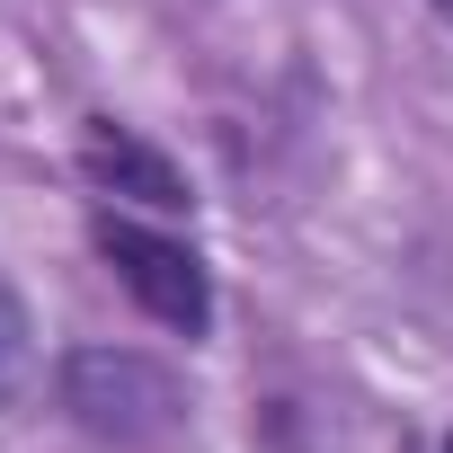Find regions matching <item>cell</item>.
Masks as SVG:
<instances>
[{
	"instance_id": "1",
	"label": "cell",
	"mask_w": 453,
	"mask_h": 453,
	"mask_svg": "<svg viewBox=\"0 0 453 453\" xmlns=\"http://www.w3.org/2000/svg\"><path fill=\"white\" fill-rule=\"evenodd\" d=\"M63 409L98 435V444H160L187 426V391L169 365H151L142 347H72L63 356Z\"/></svg>"
},
{
	"instance_id": "2",
	"label": "cell",
	"mask_w": 453,
	"mask_h": 453,
	"mask_svg": "<svg viewBox=\"0 0 453 453\" xmlns=\"http://www.w3.org/2000/svg\"><path fill=\"white\" fill-rule=\"evenodd\" d=\"M89 241H98L107 276H116L160 329H178V338H204V329H213V276H204V258H196L187 241L151 232V222H134V213H98Z\"/></svg>"
},
{
	"instance_id": "3",
	"label": "cell",
	"mask_w": 453,
	"mask_h": 453,
	"mask_svg": "<svg viewBox=\"0 0 453 453\" xmlns=\"http://www.w3.org/2000/svg\"><path fill=\"white\" fill-rule=\"evenodd\" d=\"M81 178L98 196H116V204H142V213H187L196 204L187 196V169L160 142H142L134 125H107V116L81 125Z\"/></svg>"
},
{
	"instance_id": "4",
	"label": "cell",
	"mask_w": 453,
	"mask_h": 453,
	"mask_svg": "<svg viewBox=\"0 0 453 453\" xmlns=\"http://www.w3.org/2000/svg\"><path fill=\"white\" fill-rule=\"evenodd\" d=\"M19 382H27V311L0 285V400H19Z\"/></svg>"
},
{
	"instance_id": "5",
	"label": "cell",
	"mask_w": 453,
	"mask_h": 453,
	"mask_svg": "<svg viewBox=\"0 0 453 453\" xmlns=\"http://www.w3.org/2000/svg\"><path fill=\"white\" fill-rule=\"evenodd\" d=\"M426 10H435V19H444V27H453V0H426Z\"/></svg>"
},
{
	"instance_id": "6",
	"label": "cell",
	"mask_w": 453,
	"mask_h": 453,
	"mask_svg": "<svg viewBox=\"0 0 453 453\" xmlns=\"http://www.w3.org/2000/svg\"><path fill=\"white\" fill-rule=\"evenodd\" d=\"M444 453H453V435H444Z\"/></svg>"
}]
</instances>
